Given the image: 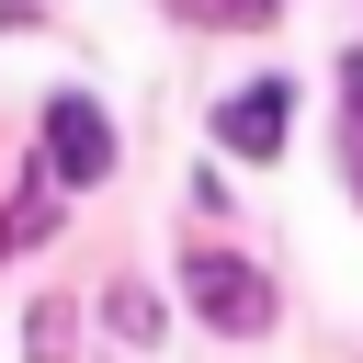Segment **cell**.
<instances>
[{
  "label": "cell",
  "mask_w": 363,
  "mask_h": 363,
  "mask_svg": "<svg viewBox=\"0 0 363 363\" xmlns=\"http://www.w3.org/2000/svg\"><path fill=\"white\" fill-rule=\"evenodd\" d=\"M182 295L227 329V340H250V329H272V272H250L238 250H193L182 261Z\"/></svg>",
  "instance_id": "cell-1"
},
{
  "label": "cell",
  "mask_w": 363,
  "mask_h": 363,
  "mask_svg": "<svg viewBox=\"0 0 363 363\" xmlns=\"http://www.w3.org/2000/svg\"><path fill=\"white\" fill-rule=\"evenodd\" d=\"M102 170H113L102 102H91V91H57V102H45V182H57V193H91Z\"/></svg>",
  "instance_id": "cell-2"
},
{
  "label": "cell",
  "mask_w": 363,
  "mask_h": 363,
  "mask_svg": "<svg viewBox=\"0 0 363 363\" xmlns=\"http://www.w3.org/2000/svg\"><path fill=\"white\" fill-rule=\"evenodd\" d=\"M216 136H227L238 159H284V136H295V79H238V91L216 102Z\"/></svg>",
  "instance_id": "cell-3"
},
{
  "label": "cell",
  "mask_w": 363,
  "mask_h": 363,
  "mask_svg": "<svg viewBox=\"0 0 363 363\" xmlns=\"http://www.w3.org/2000/svg\"><path fill=\"white\" fill-rule=\"evenodd\" d=\"M340 159H352V193H363V45L340 57Z\"/></svg>",
  "instance_id": "cell-4"
},
{
  "label": "cell",
  "mask_w": 363,
  "mask_h": 363,
  "mask_svg": "<svg viewBox=\"0 0 363 363\" xmlns=\"http://www.w3.org/2000/svg\"><path fill=\"white\" fill-rule=\"evenodd\" d=\"M23 352H34V363H68V306H57V295L34 306V329H23Z\"/></svg>",
  "instance_id": "cell-5"
},
{
  "label": "cell",
  "mask_w": 363,
  "mask_h": 363,
  "mask_svg": "<svg viewBox=\"0 0 363 363\" xmlns=\"http://www.w3.org/2000/svg\"><path fill=\"white\" fill-rule=\"evenodd\" d=\"M170 11H193V23H272L284 0H170Z\"/></svg>",
  "instance_id": "cell-6"
},
{
  "label": "cell",
  "mask_w": 363,
  "mask_h": 363,
  "mask_svg": "<svg viewBox=\"0 0 363 363\" xmlns=\"http://www.w3.org/2000/svg\"><path fill=\"white\" fill-rule=\"evenodd\" d=\"M113 329H125V340H159V295L125 284V295H113Z\"/></svg>",
  "instance_id": "cell-7"
}]
</instances>
